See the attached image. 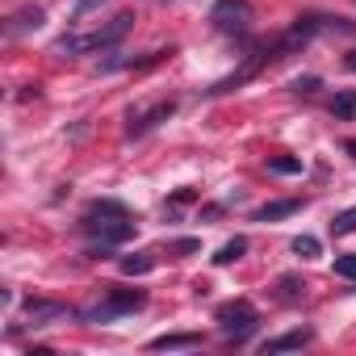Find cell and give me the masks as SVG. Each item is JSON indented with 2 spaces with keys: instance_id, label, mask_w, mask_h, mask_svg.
Masks as SVG:
<instances>
[{
  "instance_id": "obj_2",
  "label": "cell",
  "mask_w": 356,
  "mask_h": 356,
  "mask_svg": "<svg viewBox=\"0 0 356 356\" xmlns=\"http://www.w3.org/2000/svg\"><path fill=\"white\" fill-rule=\"evenodd\" d=\"M130 26H134V17L130 13H118V17H109V22H101L97 30H88V34H80V38H63L55 51L59 55H84V51H109V47H118L126 34H130Z\"/></svg>"
},
{
  "instance_id": "obj_11",
  "label": "cell",
  "mask_w": 356,
  "mask_h": 356,
  "mask_svg": "<svg viewBox=\"0 0 356 356\" xmlns=\"http://www.w3.org/2000/svg\"><path fill=\"white\" fill-rule=\"evenodd\" d=\"M202 343V335H159V339H151L147 348L151 352H163V348H197Z\"/></svg>"
},
{
  "instance_id": "obj_12",
  "label": "cell",
  "mask_w": 356,
  "mask_h": 356,
  "mask_svg": "<svg viewBox=\"0 0 356 356\" xmlns=\"http://www.w3.org/2000/svg\"><path fill=\"white\" fill-rule=\"evenodd\" d=\"M243 252H248V239H231V243H222V248H218L214 264H235V260H243Z\"/></svg>"
},
{
  "instance_id": "obj_9",
  "label": "cell",
  "mask_w": 356,
  "mask_h": 356,
  "mask_svg": "<svg viewBox=\"0 0 356 356\" xmlns=\"http://www.w3.org/2000/svg\"><path fill=\"white\" fill-rule=\"evenodd\" d=\"M38 26H42V9H38V5H26V9L13 13L9 34H26V30H38Z\"/></svg>"
},
{
  "instance_id": "obj_6",
  "label": "cell",
  "mask_w": 356,
  "mask_h": 356,
  "mask_svg": "<svg viewBox=\"0 0 356 356\" xmlns=\"http://www.w3.org/2000/svg\"><path fill=\"white\" fill-rule=\"evenodd\" d=\"M172 113H176V101H159V105H151V109H143V113H130V126H126V134H147L151 126L168 122Z\"/></svg>"
},
{
  "instance_id": "obj_7",
  "label": "cell",
  "mask_w": 356,
  "mask_h": 356,
  "mask_svg": "<svg viewBox=\"0 0 356 356\" xmlns=\"http://www.w3.org/2000/svg\"><path fill=\"white\" fill-rule=\"evenodd\" d=\"M67 306L63 302H30L26 306V327H51V318H63Z\"/></svg>"
},
{
  "instance_id": "obj_14",
  "label": "cell",
  "mask_w": 356,
  "mask_h": 356,
  "mask_svg": "<svg viewBox=\"0 0 356 356\" xmlns=\"http://www.w3.org/2000/svg\"><path fill=\"white\" fill-rule=\"evenodd\" d=\"M268 172H277V176H298V172H302V159L277 155V159H268Z\"/></svg>"
},
{
  "instance_id": "obj_20",
  "label": "cell",
  "mask_w": 356,
  "mask_h": 356,
  "mask_svg": "<svg viewBox=\"0 0 356 356\" xmlns=\"http://www.w3.org/2000/svg\"><path fill=\"white\" fill-rule=\"evenodd\" d=\"M331 109H335V113H339V118H352V113H356V92H339V97H335V105H331Z\"/></svg>"
},
{
  "instance_id": "obj_10",
  "label": "cell",
  "mask_w": 356,
  "mask_h": 356,
  "mask_svg": "<svg viewBox=\"0 0 356 356\" xmlns=\"http://www.w3.org/2000/svg\"><path fill=\"white\" fill-rule=\"evenodd\" d=\"M298 210H302L298 197H289V202H273V206L256 210V222H277V218H289V214H298Z\"/></svg>"
},
{
  "instance_id": "obj_17",
  "label": "cell",
  "mask_w": 356,
  "mask_h": 356,
  "mask_svg": "<svg viewBox=\"0 0 356 356\" xmlns=\"http://www.w3.org/2000/svg\"><path fill=\"white\" fill-rule=\"evenodd\" d=\"M281 298H285V302H302V298H306V285H302L298 277H281Z\"/></svg>"
},
{
  "instance_id": "obj_5",
  "label": "cell",
  "mask_w": 356,
  "mask_h": 356,
  "mask_svg": "<svg viewBox=\"0 0 356 356\" xmlns=\"http://www.w3.org/2000/svg\"><path fill=\"white\" fill-rule=\"evenodd\" d=\"M210 22H214L218 34H227V38H243V34L252 30L256 13H252L248 0H218L214 13H210Z\"/></svg>"
},
{
  "instance_id": "obj_19",
  "label": "cell",
  "mask_w": 356,
  "mask_h": 356,
  "mask_svg": "<svg viewBox=\"0 0 356 356\" xmlns=\"http://www.w3.org/2000/svg\"><path fill=\"white\" fill-rule=\"evenodd\" d=\"M163 55H172V47H168V51H155V55H151V59H138V63H134V67H151V63H159V59H163ZM105 67H109V72H113V67H130V59H113V63H105Z\"/></svg>"
},
{
  "instance_id": "obj_13",
  "label": "cell",
  "mask_w": 356,
  "mask_h": 356,
  "mask_svg": "<svg viewBox=\"0 0 356 356\" xmlns=\"http://www.w3.org/2000/svg\"><path fill=\"white\" fill-rule=\"evenodd\" d=\"M331 235H356V206L331 218Z\"/></svg>"
},
{
  "instance_id": "obj_3",
  "label": "cell",
  "mask_w": 356,
  "mask_h": 356,
  "mask_svg": "<svg viewBox=\"0 0 356 356\" xmlns=\"http://www.w3.org/2000/svg\"><path fill=\"white\" fill-rule=\"evenodd\" d=\"M143 302H147V298H143L138 289H105V298H101L97 306H88L80 318H84V323H113V318H122V314H134Z\"/></svg>"
},
{
  "instance_id": "obj_4",
  "label": "cell",
  "mask_w": 356,
  "mask_h": 356,
  "mask_svg": "<svg viewBox=\"0 0 356 356\" xmlns=\"http://www.w3.org/2000/svg\"><path fill=\"white\" fill-rule=\"evenodd\" d=\"M256 323H260V310L248 302V298H235V302H227V306H218V327H222V335L227 339H248L252 331H256Z\"/></svg>"
},
{
  "instance_id": "obj_21",
  "label": "cell",
  "mask_w": 356,
  "mask_h": 356,
  "mask_svg": "<svg viewBox=\"0 0 356 356\" xmlns=\"http://www.w3.org/2000/svg\"><path fill=\"white\" fill-rule=\"evenodd\" d=\"M343 63H348V72H356V51H348V59H343Z\"/></svg>"
},
{
  "instance_id": "obj_15",
  "label": "cell",
  "mask_w": 356,
  "mask_h": 356,
  "mask_svg": "<svg viewBox=\"0 0 356 356\" xmlns=\"http://www.w3.org/2000/svg\"><path fill=\"white\" fill-rule=\"evenodd\" d=\"M151 264H155L151 252H138V256H126V260H122V273H130V277H134V273H151Z\"/></svg>"
},
{
  "instance_id": "obj_16",
  "label": "cell",
  "mask_w": 356,
  "mask_h": 356,
  "mask_svg": "<svg viewBox=\"0 0 356 356\" xmlns=\"http://www.w3.org/2000/svg\"><path fill=\"white\" fill-rule=\"evenodd\" d=\"M293 256L314 260V256H318V239H314V235H298V239H293Z\"/></svg>"
},
{
  "instance_id": "obj_18",
  "label": "cell",
  "mask_w": 356,
  "mask_h": 356,
  "mask_svg": "<svg viewBox=\"0 0 356 356\" xmlns=\"http://www.w3.org/2000/svg\"><path fill=\"white\" fill-rule=\"evenodd\" d=\"M335 277H348V281H356V252H348V256H335Z\"/></svg>"
},
{
  "instance_id": "obj_8",
  "label": "cell",
  "mask_w": 356,
  "mask_h": 356,
  "mask_svg": "<svg viewBox=\"0 0 356 356\" xmlns=\"http://www.w3.org/2000/svg\"><path fill=\"white\" fill-rule=\"evenodd\" d=\"M310 343V331H285L277 339L264 343V356H277V352H293V348H306Z\"/></svg>"
},
{
  "instance_id": "obj_1",
  "label": "cell",
  "mask_w": 356,
  "mask_h": 356,
  "mask_svg": "<svg viewBox=\"0 0 356 356\" xmlns=\"http://www.w3.org/2000/svg\"><path fill=\"white\" fill-rule=\"evenodd\" d=\"M80 227H84V231L101 243V248L126 243V239L134 235V218H130V210H126L122 202H92Z\"/></svg>"
},
{
  "instance_id": "obj_22",
  "label": "cell",
  "mask_w": 356,
  "mask_h": 356,
  "mask_svg": "<svg viewBox=\"0 0 356 356\" xmlns=\"http://www.w3.org/2000/svg\"><path fill=\"white\" fill-rule=\"evenodd\" d=\"M348 155H352V159H356V138H352V143H348Z\"/></svg>"
}]
</instances>
